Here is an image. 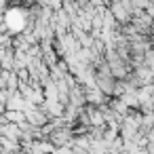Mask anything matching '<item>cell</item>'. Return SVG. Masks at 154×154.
Returning <instances> with one entry per match:
<instances>
[{
  "mask_svg": "<svg viewBox=\"0 0 154 154\" xmlns=\"http://www.w3.org/2000/svg\"><path fill=\"white\" fill-rule=\"evenodd\" d=\"M11 108H23V101H21V97H19V95H15V97H13Z\"/></svg>",
  "mask_w": 154,
  "mask_h": 154,
  "instance_id": "cell-1",
  "label": "cell"
}]
</instances>
